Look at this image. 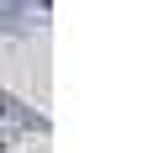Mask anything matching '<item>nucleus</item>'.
Here are the masks:
<instances>
[]
</instances>
